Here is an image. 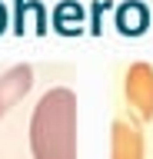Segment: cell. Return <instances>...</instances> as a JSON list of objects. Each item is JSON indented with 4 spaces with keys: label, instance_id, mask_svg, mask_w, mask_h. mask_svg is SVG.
I'll return each instance as SVG.
<instances>
[{
    "label": "cell",
    "instance_id": "6da1fadb",
    "mask_svg": "<svg viewBox=\"0 0 153 159\" xmlns=\"http://www.w3.org/2000/svg\"><path fill=\"white\" fill-rule=\"evenodd\" d=\"M33 159H77V96L67 86L43 93L30 119Z\"/></svg>",
    "mask_w": 153,
    "mask_h": 159
},
{
    "label": "cell",
    "instance_id": "277c9868",
    "mask_svg": "<svg viewBox=\"0 0 153 159\" xmlns=\"http://www.w3.org/2000/svg\"><path fill=\"white\" fill-rule=\"evenodd\" d=\"M110 159H143V133L127 119H117L110 133Z\"/></svg>",
    "mask_w": 153,
    "mask_h": 159
},
{
    "label": "cell",
    "instance_id": "3957f363",
    "mask_svg": "<svg viewBox=\"0 0 153 159\" xmlns=\"http://www.w3.org/2000/svg\"><path fill=\"white\" fill-rule=\"evenodd\" d=\"M33 86V70L30 66H13L0 76V116H7Z\"/></svg>",
    "mask_w": 153,
    "mask_h": 159
},
{
    "label": "cell",
    "instance_id": "7a4b0ae2",
    "mask_svg": "<svg viewBox=\"0 0 153 159\" xmlns=\"http://www.w3.org/2000/svg\"><path fill=\"white\" fill-rule=\"evenodd\" d=\"M123 93L140 119H153V66L150 63H133L127 70Z\"/></svg>",
    "mask_w": 153,
    "mask_h": 159
}]
</instances>
